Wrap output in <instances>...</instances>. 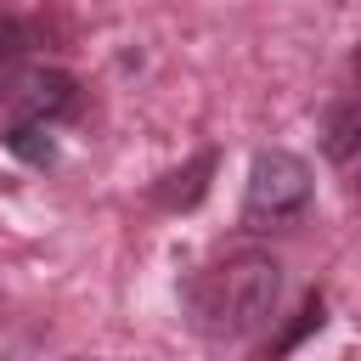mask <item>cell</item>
<instances>
[{
    "label": "cell",
    "mask_w": 361,
    "mask_h": 361,
    "mask_svg": "<svg viewBox=\"0 0 361 361\" xmlns=\"http://www.w3.org/2000/svg\"><path fill=\"white\" fill-rule=\"evenodd\" d=\"M180 299H186V322L203 338H248L276 316L282 265L265 248H243V254H226L209 271H192Z\"/></svg>",
    "instance_id": "1"
},
{
    "label": "cell",
    "mask_w": 361,
    "mask_h": 361,
    "mask_svg": "<svg viewBox=\"0 0 361 361\" xmlns=\"http://www.w3.org/2000/svg\"><path fill=\"white\" fill-rule=\"evenodd\" d=\"M310 209V164L288 147H265L248 164V192H243V231L265 237L293 226Z\"/></svg>",
    "instance_id": "2"
},
{
    "label": "cell",
    "mask_w": 361,
    "mask_h": 361,
    "mask_svg": "<svg viewBox=\"0 0 361 361\" xmlns=\"http://www.w3.org/2000/svg\"><path fill=\"white\" fill-rule=\"evenodd\" d=\"M11 118H39V124H62L79 113V79L68 68H23L17 85L6 90Z\"/></svg>",
    "instance_id": "3"
},
{
    "label": "cell",
    "mask_w": 361,
    "mask_h": 361,
    "mask_svg": "<svg viewBox=\"0 0 361 361\" xmlns=\"http://www.w3.org/2000/svg\"><path fill=\"white\" fill-rule=\"evenodd\" d=\"M209 175H214V152H197L186 169H169V175L152 186V197H158L164 209H197L203 192H209Z\"/></svg>",
    "instance_id": "4"
},
{
    "label": "cell",
    "mask_w": 361,
    "mask_h": 361,
    "mask_svg": "<svg viewBox=\"0 0 361 361\" xmlns=\"http://www.w3.org/2000/svg\"><path fill=\"white\" fill-rule=\"evenodd\" d=\"M322 152L344 169L361 158V102H338L322 113Z\"/></svg>",
    "instance_id": "5"
},
{
    "label": "cell",
    "mask_w": 361,
    "mask_h": 361,
    "mask_svg": "<svg viewBox=\"0 0 361 361\" xmlns=\"http://www.w3.org/2000/svg\"><path fill=\"white\" fill-rule=\"evenodd\" d=\"M51 130H56V124H39V118H11V124L0 130V141H6V152H17L23 164L45 169V164H56V141H51Z\"/></svg>",
    "instance_id": "6"
},
{
    "label": "cell",
    "mask_w": 361,
    "mask_h": 361,
    "mask_svg": "<svg viewBox=\"0 0 361 361\" xmlns=\"http://www.w3.org/2000/svg\"><path fill=\"white\" fill-rule=\"evenodd\" d=\"M28 45H34L28 23L11 17V11H0V96H6V90L17 85V73L28 68Z\"/></svg>",
    "instance_id": "7"
},
{
    "label": "cell",
    "mask_w": 361,
    "mask_h": 361,
    "mask_svg": "<svg viewBox=\"0 0 361 361\" xmlns=\"http://www.w3.org/2000/svg\"><path fill=\"white\" fill-rule=\"evenodd\" d=\"M322 316H327V305H322V293H310V299L299 305V322H293V327H288V333H282L271 350H276V355H288V350H293V344H299L310 327H322Z\"/></svg>",
    "instance_id": "8"
},
{
    "label": "cell",
    "mask_w": 361,
    "mask_h": 361,
    "mask_svg": "<svg viewBox=\"0 0 361 361\" xmlns=\"http://www.w3.org/2000/svg\"><path fill=\"white\" fill-rule=\"evenodd\" d=\"M350 73H355V85H361V45H355V56H350Z\"/></svg>",
    "instance_id": "9"
},
{
    "label": "cell",
    "mask_w": 361,
    "mask_h": 361,
    "mask_svg": "<svg viewBox=\"0 0 361 361\" xmlns=\"http://www.w3.org/2000/svg\"><path fill=\"white\" fill-rule=\"evenodd\" d=\"M350 169H355V192H361V158H355V164H350Z\"/></svg>",
    "instance_id": "10"
}]
</instances>
